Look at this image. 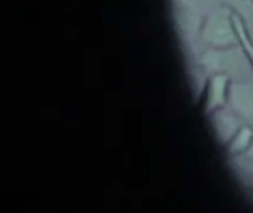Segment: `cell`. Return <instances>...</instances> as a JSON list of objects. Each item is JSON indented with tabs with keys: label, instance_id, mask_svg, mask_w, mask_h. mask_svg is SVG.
<instances>
[{
	"label": "cell",
	"instance_id": "6",
	"mask_svg": "<svg viewBox=\"0 0 253 213\" xmlns=\"http://www.w3.org/2000/svg\"><path fill=\"white\" fill-rule=\"evenodd\" d=\"M234 24H236V30H237V36H239V46L243 50L245 56L248 58V61L251 62L253 68V42L249 37L245 19L242 18L240 13H237V10H234Z\"/></svg>",
	"mask_w": 253,
	"mask_h": 213
},
{
	"label": "cell",
	"instance_id": "3",
	"mask_svg": "<svg viewBox=\"0 0 253 213\" xmlns=\"http://www.w3.org/2000/svg\"><path fill=\"white\" fill-rule=\"evenodd\" d=\"M228 104L233 111L243 117H253V82H234L230 85Z\"/></svg>",
	"mask_w": 253,
	"mask_h": 213
},
{
	"label": "cell",
	"instance_id": "2",
	"mask_svg": "<svg viewBox=\"0 0 253 213\" xmlns=\"http://www.w3.org/2000/svg\"><path fill=\"white\" fill-rule=\"evenodd\" d=\"M230 77L225 73H215L208 80L205 89V111L206 114H212L228 104V92H230Z\"/></svg>",
	"mask_w": 253,
	"mask_h": 213
},
{
	"label": "cell",
	"instance_id": "4",
	"mask_svg": "<svg viewBox=\"0 0 253 213\" xmlns=\"http://www.w3.org/2000/svg\"><path fill=\"white\" fill-rule=\"evenodd\" d=\"M211 116L213 119V128H215L218 139L227 145L231 141V138L236 135V132L240 129L242 125L239 123L237 117L233 113L225 111L224 108L212 113Z\"/></svg>",
	"mask_w": 253,
	"mask_h": 213
},
{
	"label": "cell",
	"instance_id": "5",
	"mask_svg": "<svg viewBox=\"0 0 253 213\" xmlns=\"http://www.w3.org/2000/svg\"><path fill=\"white\" fill-rule=\"evenodd\" d=\"M253 144V126L242 125L240 129L236 132V135L231 138V141L227 144V151L237 157L245 156Z\"/></svg>",
	"mask_w": 253,
	"mask_h": 213
},
{
	"label": "cell",
	"instance_id": "7",
	"mask_svg": "<svg viewBox=\"0 0 253 213\" xmlns=\"http://www.w3.org/2000/svg\"><path fill=\"white\" fill-rule=\"evenodd\" d=\"M245 156H246V159H248V160H249L251 163H253V144H252V147L249 148V151H248V153H246Z\"/></svg>",
	"mask_w": 253,
	"mask_h": 213
},
{
	"label": "cell",
	"instance_id": "1",
	"mask_svg": "<svg viewBox=\"0 0 253 213\" xmlns=\"http://www.w3.org/2000/svg\"><path fill=\"white\" fill-rule=\"evenodd\" d=\"M202 40L212 49L228 50L239 46V36L234 24V10L221 6L209 12L202 25Z\"/></svg>",
	"mask_w": 253,
	"mask_h": 213
}]
</instances>
